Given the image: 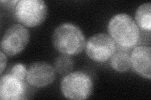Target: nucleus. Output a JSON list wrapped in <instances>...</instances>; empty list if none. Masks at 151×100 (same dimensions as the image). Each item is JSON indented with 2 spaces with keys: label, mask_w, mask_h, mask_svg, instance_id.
<instances>
[{
  "label": "nucleus",
  "mask_w": 151,
  "mask_h": 100,
  "mask_svg": "<svg viewBox=\"0 0 151 100\" xmlns=\"http://www.w3.org/2000/svg\"><path fill=\"white\" fill-rule=\"evenodd\" d=\"M110 36L121 48H133L140 39V30L134 19L125 13L117 14L108 23Z\"/></svg>",
  "instance_id": "obj_1"
},
{
  "label": "nucleus",
  "mask_w": 151,
  "mask_h": 100,
  "mask_svg": "<svg viewBox=\"0 0 151 100\" xmlns=\"http://www.w3.org/2000/svg\"><path fill=\"white\" fill-rule=\"evenodd\" d=\"M55 49L63 55L72 56L81 53L86 46L82 30L73 23H64L55 28L52 35Z\"/></svg>",
  "instance_id": "obj_2"
},
{
  "label": "nucleus",
  "mask_w": 151,
  "mask_h": 100,
  "mask_svg": "<svg viewBox=\"0 0 151 100\" xmlns=\"http://www.w3.org/2000/svg\"><path fill=\"white\" fill-rule=\"evenodd\" d=\"M60 89L65 98L73 100L86 99L93 91L91 78L83 71L69 73L63 78Z\"/></svg>",
  "instance_id": "obj_3"
},
{
  "label": "nucleus",
  "mask_w": 151,
  "mask_h": 100,
  "mask_svg": "<svg viewBox=\"0 0 151 100\" xmlns=\"http://www.w3.org/2000/svg\"><path fill=\"white\" fill-rule=\"evenodd\" d=\"M47 15V6L42 0H21L16 4L17 20L27 27H36L43 23Z\"/></svg>",
  "instance_id": "obj_4"
},
{
  "label": "nucleus",
  "mask_w": 151,
  "mask_h": 100,
  "mask_svg": "<svg viewBox=\"0 0 151 100\" xmlns=\"http://www.w3.org/2000/svg\"><path fill=\"white\" fill-rule=\"evenodd\" d=\"M85 46L88 56L98 63L107 61L116 50L115 41L110 35L103 33L89 38Z\"/></svg>",
  "instance_id": "obj_5"
},
{
  "label": "nucleus",
  "mask_w": 151,
  "mask_h": 100,
  "mask_svg": "<svg viewBox=\"0 0 151 100\" xmlns=\"http://www.w3.org/2000/svg\"><path fill=\"white\" fill-rule=\"evenodd\" d=\"M30 33L23 26L13 25L4 33L1 42V49L9 56L20 54L28 45Z\"/></svg>",
  "instance_id": "obj_6"
},
{
  "label": "nucleus",
  "mask_w": 151,
  "mask_h": 100,
  "mask_svg": "<svg viewBox=\"0 0 151 100\" xmlns=\"http://www.w3.org/2000/svg\"><path fill=\"white\" fill-rule=\"evenodd\" d=\"M55 70L44 61L33 63L27 69V83L35 88H44L52 84L55 79Z\"/></svg>",
  "instance_id": "obj_7"
},
{
  "label": "nucleus",
  "mask_w": 151,
  "mask_h": 100,
  "mask_svg": "<svg viewBox=\"0 0 151 100\" xmlns=\"http://www.w3.org/2000/svg\"><path fill=\"white\" fill-rule=\"evenodd\" d=\"M27 84L9 73L1 76L0 79V99L17 100L25 98Z\"/></svg>",
  "instance_id": "obj_8"
},
{
  "label": "nucleus",
  "mask_w": 151,
  "mask_h": 100,
  "mask_svg": "<svg viewBox=\"0 0 151 100\" xmlns=\"http://www.w3.org/2000/svg\"><path fill=\"white\" fill-rule=\"evenodd\" d=\"M131 66L140 77L150 79L151 78V48L150 46L135 47L130 55Z\"/></svg>",
  "instance_id": "obj_9"
},
{
  "label": "nucleus",
  "mask_w": 151,
  "mask_h": 100,
  "mask_svg": "<svg viewBox=\"0 0 151 100\" xmlns=\"http://www.w3.org/2000/svg\"><path fill=\"white\" fill-rule=\"evenodd\" d=\"M127 50L119 48L116 50L115 53L110 58V65L111 68L118 72H127L130 69V55L129 52Z\"/></svg>",
  "instance_id": "obj_10"
},
{
  "label": "nucleus",
  "mask_w": 151,
  "mask_h": 100,
  "mask_svg": "<svg viewBox=\"0 0 151 100\" xmlns=\"http://www.w3.org/2000/svg\"><path fill=\"white\" fill-rule=\"evenodd\" d=\"M137 25L142 30L150 31L151 30V3H145L140 5L135 12Z\"/></svg>",
  "instance_id": "obj_11"
},
{
  "label": "nucleus",
  "mask_w": 151,
  "mask_h": 100,
  "mask_svg": "<svg viewBox=\"0 0 151 100\" xmlns=\"http://www.w3.org/2000/svg\"><path fill=\"white\" fill-rule=\"evenodd\" d=\"M74 61L69 55H61L57 58L54 63V68L60 74H69L73 69Z\"/></svg>",
  "instance_id": "obj_12"
},
{
  "label": "nucleus",
  "mask_w": 151,
  "mask_h": 100,
  "mask_svg": "<svg viewBox=\"0 0 151 100\" xmlns=\"http://www.w3.org/2000/svg\"><path fill=\"white\" fill-rule=\"evenodd\" d=\"M27 69L26 66L22 63H17L14 65L11 68L8 73L12 74L17 78L25 81L26 79V75Z\"/></svg>",
  "instance_id": "obj_13"
},
{
  "label": "nucleus",
  "mask_w": 151,
  "mask_h": 100,
  "mask_svg": "<svg viewBox=\"0 0 151 100\" xmlns=\"http://www.w3.org/2000/svg\"><path fill=\"white\" fill-rule=\"evenodd\" d=\"M0 60H1V61H0V66H1L0 73H1V74H2L4 70L6 68L8 61L7 57L3 51H1V53H0Z\"/></svg>",
  "instance_id": "obj_14"
}]
</instances>
